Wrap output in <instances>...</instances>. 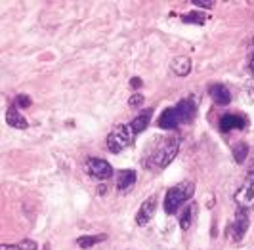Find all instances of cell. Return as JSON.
<instances>
[{
    "label": "cell",
    "instance_id": "29",
    "mask_svg": "<svg viewBox=\"0 0 254 250\" xmlns=\"http://www.w3.org/2000/svg\"><path fill=\"white\" fill-rule=\"evenodd\" d=\"M253 42H254V40H253Z\"/></svg>",
    "mask_w": 254,
    "mask_h": 250
},
{
    "label": "cell",
    "instance_id": "20",
    "mask_svg": "<svg viewBox=\"0 0 254 250\" xmlns=\"http://www.w3.org/2000/svg\"><path fill=\"white\" fill-rule=\"evenodd\" d=\"M143 100H145V98H143L141 94H134V96L128 100V105H130V107H140V105H143Z\"/></svg>",
    "mask_w": 254,
    "mask_h": 250
},
{
    "label": "cell",
    "instance_id": "12",
    "mask_svg": "<svg viewBox=\"0 0 254 250\" xmlns=\"http://www.w3.org/2000/svg\"><path fill=\"white\" fill-rule=\"evenodd\" d=\"M6 123L12 126V128H15V130H25L27 126H29L27 119L17 111L15 107H10V109H8V113H6Z\"/></svg>",
    "mask_w": 254,
    "mask_h": 250
},
{
    "label": "cell",
    "instance_id": "4",
    "mask_svg": "<svg viewBox=\"0 0 254 250\" xmlns=\"http://www.w3.org/2000/svg\"><path fill=\"white\" fill-rule=\"evenodd\" d=\"M86 170L96 180H109L113 176V166L103 159H88L86 161Z\"/></svg>",
    "mask_w": 254,
    "mask_h": 250
},
{
    "label": "cell",
    "instance_id": "2",
    "mask_svg": "<svg viewBox=\"0 0 254 250\" xmlns=\"http://www.w3.org/2000/svg\"><path fill=\"white\" fill-rule=\"evenodd\" d=\"M193 191H195V186L193 182H182L178 186L168 189L165 197V212L166 214H176L178 208L193 197Z\"/></svg>",
    "mask_w": 254,
    "mask_h": 250
},
{
    "label": "cell",
    "instance_id": "11",
    "mask_svg": "<svg viewBox=\"0 0 254 250\" xmlns=\"http://www.w3.org/2000/svg\"><path fill=\"white\" fill-rule=\"evenodd\" d=\"M208 94L212 96L214 103H218V105H228L231 101V92L224 84H212L208 88Z\"/></svg>",
    "mask_w": 254,
    "mask_h": 250
},
{
    "label": "cell",
    "instance_id": "23",
    "mask_svg": "<svg viewBox=\"0 0 254 250\" xmlns=\"http://www.w3.org/2000/svg\"><path fill=\"white\" fill-rule=\"evenodd\" d=\"M17 105H19V107H29V105H31V98H29V96H23V94L17 96Z\"/></svg>",
    "mask_w": 254,
    "mask_h": 250
},
{
    "label": "cell",
    "instance_id": "15",
    "mask_svg": "<svg viewBox=\"0 0 254 250\" xmlns=\"http://www.w3.org/2000/svg\"><path fill=\"white\" fill-rule=\"evenodd\" d=\"M151 115H153V109H145V111H141L134 121H132V130H134V134H141L149 123H151Z\"/></svg>",
    "mask_w": 254,
    "mask_h": 250
},
{
    "label": "cell",
    "instance_id": "8",
    "mask_svg": "<svg viewBox=\"0 0 254 250\" xmlns=\"http://www.w3.org/2000/svg\"><path fill=\"white\" fill-rule=\"evenodd\" d=\"M235 202L241 208H253L254 206V182H247L237 193H235Z\"/></svg>",
    "mask_w": 254,
    "mask_h": 250
},
{
    "label": "cell",
    "instance_id": "25",
    "mask_svg": "<svg viewBox=\"0 0 254 250\" xmlns=\"http://www.w3.org/2000/svg\"><path fill=\"white\" fill-rule=\"evenodd\" d=\"M247 92H249V96L254 100V80H251V82L247 84Z\"/></svg>",
    "mask_w": 254,
    "mask_h": 250
},
{
    "label": "cell",
    "instance_id": "10",
    "mask_svg": "<svg viewBox=\"0 0 254 250\" xmlns=\"http://www.w3.org/2000/svg\"><path fill=\"white\" fill-rule=\"evenodd\" d=\"M178 125H182V121H180V115H178V111H176V107L166 109V111H163V115L159 117V126L165 128V130H172V128H176Z\"/></svg>",
    "mask_w": 254,
    "mask_h": 250
},
{
    "label": "cell",
    "instance_id": "28",
    "mask_svg": "<svg viewBox=\"0 0 254 250\" xmlns=\"http://www.w3.org/2000/svg\"><path fill=\"white\" fill-rule=\"evenodd\" d=\"M0 250H21L19 247H13V245H2Z\"/></svg>",
    "mask_w": 254,
    "mask_h": 250
},
{
    "label": "cell",
    "instance_id": "24",
    "mask_svg": "<svg viewBox=\"0 0 254 250\" xmlns=\"http://www.w3.org/2000/svg\"><path fill=\"white\" fill-rule=\"evenodd\" d=\"M249 182H254V157L251 164H249Z\"/></svg>",
    "mask_w": 254,
    "mask_h": 250
},
{
    "label": "cell",
    "instance_id": "14",
    "mask_svg": "<svg viewBox=\"0 0 254 250\" xmlns=\"http://www.w3.org/2000/svg\"><path fill=\"white\" fill-rule=\"evenodd\" d=\"M172 73L178 76H188L191 73V60L188 56H178L172 62Z\"/></svg>",
    "mask_w": 254,
    "mask_h": 250
},
{
    "label": "cell",
    "instance_id": "19",
    "mask_svg": "<svg viewBox=\"0 0 254 250\" xmlns=\"http://www.w3.org/2000/svg\"><path fill=\"white\" fill-rule=\"evenodd\" d=\"M206 19H208V17L201 12H190L182 17V21H184V23H195V25H204V23H206Z\"/></svg>",
    "mask_w": 254,
    "mask_h": 250
},
{
    "label": "cell",
    "instance_id": "5",
    "mask_svg": "<svg viewBox=\"0 0 254 250\" xmlns=\"http://www.w3.org/2000/svg\"><path fill=\"white\" fill-rule=\"evenodd\" d=\"M247 229H249V212H247V208L239 206L237 212H235V222L228 229V233L231 231L233 241H241L245 237V233H247Z\"/></svg>",
    "mask_w": 254,
    "mask_h": 250
},
{
    "label": "cell",
    "instance_id": "9",
    "mask_svg": "<svg viewBox=\"0 0 254 250\" xmlns=\"http://www.w3.org/2000/svg\"><path fill=\"white\" fill-rule=\"evenodd\" d=\"M176 111H178L182 123H191L195 119V113H197V103L191 98H186L176 105Z\"/></svg>",
    "mask_w": 254,
    "mask_h": 250
},
{
    "label": "cell",
    "instance_id": "22",
    "mask_svg": "<svg viewBox=\"0 0 254 250\" xmlns=\"http://www.w3.org/2000/svg\"><path fill=\"white\" fill-rule=\"evenodd\" d=\"M19 249H21V250H37V243H35V241H29V239H25V241H21Z\"/></svg>",
    "mask_w": 254,
    "mask_h": 250
},
{
    "label": "cell",
    "instance_id": "27",
    "mask_svg": "<svg viewBox=\"0 0 254 250\" xmlns=\"http://www.w3.org/2000/svg\"><path fill=\"white\" fill-rule=\"evenodd\" d=\"M130 86H132V88H140L141 86V78H136V76H134V78L130 80Z\"/></svg>",
    "mask_w": 254,
    "mask_h": 250
},
{
    "label": "cell",
    "instance_id": "6",
    "mask_svg": "<svg viewBox=\"0 0 254 250\" xmlns=\"http://www.w3.org/2000/svg\"><path fill=\"white\" fill-rule=\"evenodd\" d=\"M249 126V119L243 115H224L220 119V130L222 132H231V130H243Z\"/></svg>",
    "mask_w": 254,
    "mask_h": 250
},
{
    "label": "cell",
    "instance_id": "13",
    "mask_svg": "<svg viewBox=\"0 0 254 250\" xmlns=\"http://www.w3.org/2000/svg\"><path fill=\"white\" fill-rule=\"evenodd\" d=\"M136 184V172L134 170H121L117 176V189L119 191H128Z\"/></svg>",
    "mask_w": 254,
    "mask_h": 250
},
{
    "label": "cell",
    "instance_id": "3",
    "mask_svg": "<svg viewBox=\"0 0 254 250\" xmlns=\"http://www.w3.org/2000/svg\"><path fill=\"white\" fill-rule=\"evenodd\" d=\"M134 136H136V134H134V130H132L130 125L117 126L113 132L107 136V149L111 151L113 155H119V153H123L127 147L132 145Z\"/></svg>",
    "mask_w": 254,
    "mask_h": 250
},
{
    "label": "cell",
    "instance_id": "17",
    "mask_svg": "<svg viewBox=\"0 0 254 250\" xmlns=\"http://www.w3.org/2000/svg\"><path fill=\"white\" fill-rule=\"evenodd\" d=\"M105 239H107L105 235H84V237L76 239V245H78L80 249H90V247H94V245L105 241Z\"/></svg>",
    "mask_w": 254,
    "mask_h": 250
},
{
    "label": "cell",
    "instance_id": "18",
    "mask_svg": "<svg viewBox=\"0 0 254 250\" xmlns=\"http://www.w3.org/2000/svg\"><path fill=\"white\" fill-rule=\"evenodd\" d=\"M231 153H233V159H235L239 164H243L245 161H247V155H249V145H247V143H243V141H239V143H235V145H233Z\"/></svg>",
    "mask_w": 254,
    "mask_h": 250
},
{
    "label": "cell",
    "instance_id": "1",
    "mask_svg": "<svg viewBox=\"0 0 254 250\" xmlns=\"http://www.w3.org/2000/svg\"><path fill=\"white\" fill-rule=\"evenodd\" d=\"M178 149H180V139L178 138L165 139V141H163V145H159V147L151 153V157L147 159L145 166H147L149 170H163V168H166L168 164L176 159Z\"/></svg>",
    "mask_w": 254,
    "mask_h": 250
},
{
    "label": "cell",
    "instance_id": "21",
    "mask_svg": "<svg viewBox=\"0 0 254 250\" xmlns=\"http://www.w3.org/2000/svg\"><path fill=\"white\" fill-rule=\"evenodd\" d=\"M193 6H199V8L210 10V8H214V2H212V0H193Z\"/></svg>",
    "mask_w": 254,
    "mask_h": 250
},
{
    "label": "cell",
    "instance_id": "26",
    "mask_svg": "<svg viewBox=\"0 0 254 250\" xmlns=\"http://www.w3.org/2000/svg\"><path fill=\"white\" fill-rule=\"evenodd\" d=\"M249 71H251V75H254V52L251 54V58H249Z\"/></svg>",
    "mask_w": 254,
    "mask_h": 250
},
{
    "label": "cell",
    "instance_id": "16",
    "mask_svg": "<svg viewBox=\"0 0 254 250\" xmlns=\"http://www.w3.org/2000/svg\"><path fill=\"white\" fill-rule=\"evenodd\" d=\"M195 212H197V204H188V206H184V212L180 216V227L184 229V231H188L193 224V220H195Z\"/></svg>",
    "mask_w": 254,
    "mask_h": 250
},
{
    "label": "cell",
    "instance_id": "7",
    "mask_svg": "<svg viewBox=\"0 0 254 250\" xmlns=\"http://www.w3.org/2000/svg\"><path fill=\"white\" fill-rule=\"evenodd\" d=\"M155 210H157V199L155 197H149L147 200H143V204H141L138 214H136V224L147 225L153 220Z\"/></svg>",
    "mask_w": 254,
    "mask_h": 250
}]
</instances>
